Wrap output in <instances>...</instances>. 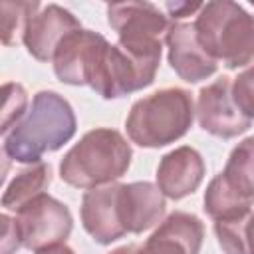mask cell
Listing matches in <instances>:
<instances>
[{"label": "cell", "mask_w": 254, "mask_h": 254, "mask_svg": "<svg viewBox=\"0 0 254 254\" xmlns=\"http://www.w3.org/2000/svg\"><path fill=\"white\" fill-rule=\"evenodd\" d=\"M52 183V169L46 163H34L22 169L6 187L2 194V206L18 212L36 196L44 194Z\"/></svg>", "instance_id": "obj_14"}, {"label": "cell", "mask_w": 254, "mask_h": 254, "mask_svg": "<svg viewBox=\"0 0 254 254\" xmlns=\"http://www.w3.org/2000/svg\"><path fill=\"white\" fill-rule=\"evenodd\" d=\"M204 171L206 167L200 153L183 145L163 155L157 167V187L167 198L181 200L200 187Z\"/></svg>", "instance_id": "obj_12"}, {"label": "cell", "mask_w": 254, "mask_h": 254, "mask_svg": "<svg viewBox=\"0 0 254 254\" xmlns=\"http://www.w3.org/2000/svg\"><path fill=\"white\" fill-rule=\"evenodd\" d=\"M38 2H10L4 0L0 4L2 10V44L14 46L18 36H24L28 22L38 14Z\"/></svg>", "instance_id": "obj_18"}, {"label": "cell", "mask_w": 254, "mask_h": 254, "mask_svg": "<svg viewBox=\"0 0 254 254\" xmlns=\"http://www.w3.org/2000/svg\"><path fill=\"white\" fill-rule=\"evenodd\" d=\"M254 210L214 220V232L224 254H250V218Z\"/></svg>", "instance_id": "obj_17"}, {"label": "cell", "mask_w": 254, "mask_h": 254, "mask_svg": "<svg viewBox=\"0 0 254 254\" xmlns=\"http://www.w3.org/2000/svg\"><path fill=\"white\" fill-rule=\"evenodd\" d=\"M28 107V93L20 83H4V107H2V135H6L24 115Z\"/></svg>", "instance_id": "obj_19"}, {"label": "cell", "mask_w": 254, "mask_h": 254, "mask_svg": "<svg viewBox=\"0 0 254 254\" xmlns=\"http://www.w3.org/2000/svg\"><path fill=\"white\" fill-rule=\"evenodd\" d=\"M121 185L111 183L89 189L81 198V224L97 244L105 246L127 234L121 216Z\"/></svg>", "instance_id": "obj_8"}, {"label": "cell", "mask_w": 254, "mask_h": 254, "mask_svg": "<svg viewBox=\"0 0 254 254\" xmlns=\"http://www.w3.org/2000/svg\"><path fill=\"white\" fill-rule=\"evenodd\" d=\"M133 159L127 139L109 127L87 131L62 159L60 177L75 189H97L121 179Z\"/></svg>", "instance_id": "obj_2"}, {"label": "cell", "mask_w": 254, "mask_h": 254, "mask_svg": "<svg viewBox=\"0 0 254 254\" xmlns=\"http://www.w3.org/2000/svg\"><path fill=\"white\" fill-rule=\"evenodd\" d=\"M137 250H139V244H125V246L111 250L109 254H137Z\"/></svg>", "instance_id": "obj_24"}, {"label": "cell", "mask_w": 254, "mask_h": 254, "mask_svg": "<svg viewBox=\"0 0 254 254\" xmlns=\"http://www.w3.org/2000/svg\"><path fill=\"white\" fill-rule=\"evenodd\" d=\"M250 254H254V212H252V218H250Z\"/></svg>", "instance_id": "obj_25"}, {"label": "cell", "mask_w": 254, "mask_h": 254, "mask_svg": "<svg viewBox=\"0 0 254 254\" xmlns=\"http://www.w3.org/2000/svg\"><path fill=\"white\" fill-rule=\"evenodd\" d=\"M232 99L244 117L254 119V65L232 79Z\"/></svg>", "instance_id": "obj_20"}, {"label": "cell", "mask_w": 254, "mask_h": 254, "mask_svg": "<svg viewBox=\"0 0 254 254\" xmlns=\"http://www.w3.org/2000/svg\"><path fill=\"white\" fill-rule=\"evenodd\" d=\"M75 129L77 121L69 101L56 91H38L26 117L2 135V151L16 163H42V157L62 149Z\"/></svg>", "instance_id": "obj_1"}, {"label": "cell", "mask_w": 254, "mask_h": 254, "mask_svg": "<svg viewBox=\"0 0 254 254\" xmlns=\"http://www.w3.org/2000/svg\"><path fill=\"white\" fill-rule=\"evenodd\" d=\"M107 22L119 38V46L139 56H161L163 36L171 24L159 6L151 2L107 4Z\"/></svg>", "instance_id": "obj_5"}, {"label": "cell", "mask_w": 254, "mask_h": 254, "mask_svg": "<svg viewBox=\"0 0 254 254\" xmlns=\"http://www.w3.org/2000/svg\"><path fill=\"white\" fill-rule=\"evenodd\" d=\"M220 175L240 196L254 202V137L242 139L230 151Z\"/></svg>", "instance_id": "obj_15"}, {"label": "cell", "mask_w": 254, "mask_h": 254, "mask_svg": "<svg viewBox=\"0 0 254 254\" xmlns=\"http://www.w3.org/2000/svg\"><path fill=\"white\" fill-rule=\"evenodd\" d=\"M36 254H75L65 242L64 244H56V246H48V248H42L38 250Z\"/></svg>", "instance_id": "obj_23"}, {"label": "cell", "mask_w": 254, "mask_h": 254, "mask_svg": "<svg viewBox=\"0 0 254 254\" xmlns=\"http://www.w3.org/2000/svg\"><path fill=\"white\" fill-rule=\"evenodd\" d=\"M250 200H246L244 196H240L226 181L224 177L218 173L206 187L204 190V212L212 218V220H220V218H230L242 212L252 210Z\"/></svg>", "instance_id": "obj_16"}, {"label": "cell", "mask_w": 254, "mask_h": 254, "mask_svg": "<svg viewBox=\"0 0 254 254\" xmlns=\"http://www.w3.org/2000/svg\"><path fill=\"white\" fill-rule=\"evenodd\" d=\"M14 220L22 246L34 252L48 246L64 244L73 228L69 208L46 192L22 206L16 212Z\"/></svg>", "instance_id": "obj_6"}, {"label": "cell", "mask_w": 254, "mask_h": 254, "mask_svg": "<svg viewBox=\"0 0 254 254\" xmlns=\"http://www.w3.org/2000/svg\"><path fill=\"white\" fill-rule=\"evenodd\" d=\"M206 54L228 69L254 62V14L230 0L202 4L192 22Z\"/></svg>", "instance_id": "obj_3"}, {"label": "cell", "mask_w": 254, "mask_h": 254, "mask_svg": "<svg viewBox=\"0 0 254 254\" xmlns=\"http://www.w3.org/2000/svg\"><path fill=\"white\" fill-rule=\"evenodd\" d=\"M75 30H81V24L69 10L48 4L28 22L22 42L32 58L38 62H52L60 44Z\"/></svg>", "instance_id": "obj_10"}, {"label": "cell", "mask_w": 254, "mask_h": 254, "mask_svg": "<svg viewBox=\"0 0 254 254\" xmlns=\"http://www.w3.org/2000/svg\"><path fill=\"white\" fill-rule=\"evenodd\" d=\"M196 119L206 133L218 139H234L252 125V119L244 117L232 99V79L228 75L214 79L198 91Z\"/></svg>", "instance_id": "obj_7"}, {"label": "cell", "mask_w": 254, "mask_h": 254, "mask_svg": "<svg viewBox=\"0 0 254 254\" xmlns=\"http://www.w3.org/2000/svg\"><path fill=\"white\" fill-rule=\"evenodd\" d=\"M165 8L169 10V14H171V18H173V20H177V22H181L183 18H187V16H190L192 12H198V10L202 8V4H189V2H175V4H167Z\"/></svg>", "instance_id": "obj_22"}, {"label": "cell", "mask_w": 254, "mask_h": 254, "mask_svg": "<svg viewBox=\"0 0 254 254\" xmlns=\"http://www.w3.org/2000/svg\"><path fill=\"white\" fill-rule=\"evenodd\" d=\"M0 220H2V226H4L2 254H14L22 246V240H20V234H18V228H16V220L10 218L8 214H2Z\"/></svg>", "instance_id": "obj_21"}, {"label": "cell", "mask_w": 254, "mask_h": 254, "mask_svg": "<svg viewBox=\"0 0 254 254\" xmlns=\"http://www.w3.org/2000/svg\"><path fill=\"white\" fill-rule=\"evenodd\" d=\"M192 119V95L183 87H165L131 105L125 129L135 145L159 149L185 137Z\"/></svg>", "instance_id": "obj_4"}, {"label": "cell", "mask_w": 254, "mask_h": 254, "mask_svg": "<svg viewBox=\"0 0 254 254\" xmlns=\"http://www.w3.org/2000/svg\"><path fill=\"white\" fill-rule=\"evenodd\" d=\"M204 238V226L198 216L183 210L171 212L159 228L139 244L137 254H198Z\"/></svg>", "instance_id": "obj_11"}, {"label": "cell", "mask_w": 254, "mask_h": 254, "mask_svg": "<svg viewBox=\"0 0 254 254\" xmlns=\"http://www.w3.org/2000/svg\"><path fill=\"white\" fill-rule=\"evenodd\" d=\"M165 194L149 181L121 185V216L127 234H141L165 216Z\"/></svg>", "instance_id": "obj_13"}, {"label": "cell", "mask_w": 254, "mask_h": 254, "mask_svg": "<svg viewBox=\"0 0 254 254\" xmlns=\"http://www.w3.org/2000/svg\"><path fill=\"white\" fill-rule=\"evenodd\" d=\"M165 44L169 50L167 56L171 67L187 83H198L202 79H208L218 67V64L200 46L194 24L173 22L165 36Z\"/></svg>", "instance_id": "obj_9"}]
</instances>
